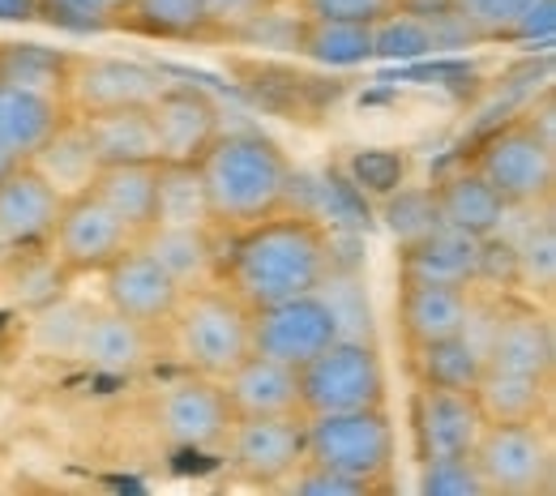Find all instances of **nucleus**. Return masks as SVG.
Returning a JSON list of instances; mask_svg holds the SVG:
<instances>
[{
	"mask_svg": "<svg viewBox=\"0 0 556 496\" xmlns=\"http://www.w3.org/2000/svg\"><path fill=\"white\" fill-rule=\"evenodd\" d=\"M249 326H253V308L244 300H236L223 283H210L185 291V300L172 313V321L163 326V334L185 372L223 381L244 355H253Z\"/></svg>",
	"mask_w": 556,
	"mask_h": 496,
	"instance_id": "3",
	"label": "nucleus"
},
{
	"mask_svg": "<svg viewBox=\"0 0 556 496\" xmlns=\"http://www.w3.org/2000/svg\"><path fill=\"white\" fill-rule=\"evenodd\" d=\"M17 163H26V158H17L13 150H4V145H0V180H4V176H9V171H13Z\"/></svg>",
	"mask_w": 556,
	"mask_h": 496,
	"instance_id": "45",
	"label": "nucleus"
},
{
	"mask_svg": "<svg viewBox=\"0 0 556 496\" xmlns=\"http://www.w3.org/2000/svg\"><path fill=\"white\" fill-rule=\"evenodd\" d=\"M291 52L313 65H326V69H351V65H364L377 56V26L334 22V17H295Z\"/></svg>",
	"mask_w": 556,
	"mask_h": 496,
	"instance_id": "25",
	"label": "nucleus"
},
{
	"mask_svg": "<svg viewBox=\"0 0 556 496\" xmlns=\"http://www.w3.org/2000/svg\"><path fill=\"white\" fill-rule=\"evenodd\" d=\"M480 262H484V240L454 231V227H432L416 244L399 249V275L416 279V283L476 287Z\"/></svg>",
	"mask_w": 556,
	"mask_h": 496,
	"instance_id": "21",
	"label": "nucleus"
},
{
	"mask_svg": "<svg viewBox=\"0 0 556 496\" xmlns=\"http://www.w3.org/2000/svg\"><path fill=\"white\" fill-rule=\"evenodd\" d=\"M287 488L300 496H368V493H381V488H372V484H364V480H355V475H343V471H330V467H317V462H304L291 480H287Z\"/></svg>",
	"mask_w": 556,
	"mask_h": 496,
	"instance_id": "41",
	"label": "nucleus"
},
{
	"mask_svg": "<svg viewBox=\"0 0 556 496\" xmlns=\"http://www.w3.org/2000/svg\"><path fill=\"white\" fill-rule=\"evenodd\" d=\"M419 496H488L480 467L471 454H454V458H424L419 462Z\"/></svg>",
	"mask_w": 556,
	"mask_h": 496,
	"instance_id": "37",
	"label": "nucleus"
},
{
	"mask_svg": "<svg viewBox=\"0 0 556 496\" xmlns=\"http://www.w3.org/2000/svg\"><path fill=\"white\" fill-rule=\"evenodd\" d=\"M295 372H300L304 416L368 411V407H386L390 403L386 359L364 339H334L326 352H317Z\"/></svg>",
	"mask_w": 556,
	"mask_h": 496,
	"instance_id": "5",
	"label": "nucleus"
},
{
	"mask_svg": "<svg viewBox=\"0 0 556 496\" xmlns=\"http://www.w3.org/2000/svg\"><path fill=\"white\" fill-rule=\"evenodd\" d=\"M159 163H198L223 133V107L202 86H163L150 99Z\"/></svg>",
	"mask_w": 556,
	"mask_h": 496,
	"instance_id": "13",
	"label": "nucleus"
},
{
	"mask_svg": "<svg viewBox=\"0 0 556 496\" xmlns=\"http://www.w3.org/2000/svg\"><path fill=\"white\" fill-rule=\"evenodd\" d=\"M300 17H334V22H386L399 13V0H291Z\"/></svg>",
	"mask_w": 556,
	"mask_h": 496,
	"instance_id": "40",
	"label": "nucleus"
},
{
	"mask_svg": "<svg viewBox=\"0 0 556 496\" xmlns=\"http://www.w3.org/2000/svg\"><path fill=\"white\" fill-rule=\"evenodd\" d=\"M202 4H206L214 39H240L275 13L278 0H202Z\"/></svg>",
	"mask_w": 556,
	"mask_h": 496,
	"instance_id": "39",
	"label": "nucleus"
},
{
	"mask_svg": "<svg viewBox=\"0 0 556 496\" xmlns=\"http://www.w3.org/2000/svg\"><path fill=\"white\" fill-rule=\"evenodd\" d=\"M73 52L61 48H43V43H0V81L35 90V94H52L65 99V81H70Z\"/></svg>",
	"mask_w": 556,
	"mask_h": 496,
	"instance_id": "34",
	"label": "nucleus"
},
{
	"mask_svg": "<svg viewBox=\"0 0 556 496\" xmlns=\"http://www.w3.org/2000/svg\"><path fill=\"white\" fill-rule=\"evenodd\" d=\"M484 347V368H505V372H531L548 377L556 368V334L548 308L535 304V295H505L492 313Z\"/></svg>",
	"mask_w": 556,
	"mask_h": 496,
	"instance_id": "11",
	"label": "nucleus"
},
{
	"mask_svg": "<svg viewBox=\"0 0 556 496\" xmlns=\"http://www.w3.org/2000/svg\"><path fill=\"white\" fill-rule=\"evenodd\" d=\"M138 244L180 291L218 283V227H150Z\"/></svg>",
	"mask_w": 556,
	"mask_h": 496,
	"instance_id": "22",
	"label": "nucleus"
},
{
	"mask_svg": "<svg viewBox=\"0 0 556 496\" xmlns=\"http://www.w3.org/2000/svg\"><path fill=\"white\" fill-rule=\"evenodd\" d=\"M81 317H86L81 304H48V313H43L39 326H35V343H39L43 352L70 355L73 359V343H77Z\"/></svg>",
	"mask_w": 556,
	"mask_h": 496,
	"instance_id": "42",
	"label": "nucleus"
},
{
	"mask_svg": "<svg viewBox=\"0 0 556 496\" xmlns=\"http://www.w3.org/2000/svg\"><path fill=\"white\" fill-rule=\"evenodd\" d=\"M77 120H81V129H86V138H90L103 167L108 163H150V158H159L154 125H150V103L86 112Z\"/></svg>",
	"mask_w": 556,
	"mask_h": 496,
	"instance_id": "28",
	"label": "nucleus"
},
{
	"mask_svg": "<svg viewBox=\"0 0 556 496\" xmlns=\"http://www.w3.org/2000/svg\"><path fill=\"white\" fill-rule=\"evenodd\" d=\"M167 81L159 69L129 61V56H77L70 61V81H65V103L73 116L86 112H108V107H138L150 103Z\"/></svg>",
	"mask_w": 556,
	"mask_h": 496,
	"instance_id": "14",
	"label": "nucleus"
},
{
	"mask_svg": "<svg viewBox=\"0 0 556 496\" xmlns=\"http://www.w3.org/2000/svg\"><path fill=\"white\" fill-rule=\"evenodd\" d=\"M61 193L30 167L17 163L0 180V253L4 257H30L43 253L61 214Z\"/></svg>",
	"mask_w": 556,
	"mask_h": 496,
	"instance_id": "16",
	"label": "nucleus"
},
{
	"mask_svg": "<svg viewBox=\"0 0 556 496\" xmlns=\"http://www.w3.org/2000/svg\"><path fill=\"white\" fill-rule=\"evenodd\" d=\"M304 432H308V416L236 420L223 441L231 475L257 488H282L304 467Z\"/></svg>",
	"mask_w": 556,
	"mask_h": 496,
	"instance_id": "8",
	"label": "nucleus"
},
{
	"mask_svg": "<svg viewBox=\"0 0 556 496\" xmlns=\"http://www.w3.org/2000/svg\"><path fill=\"white\" fill-rule=\"evenodd\" d=\"M432 227H441L432 189H390L386 198V231L394 236V244H416L419 236H428Z\"/></svg>",
	"mask_w": 556,
	"mask_h": 496,
	"instance_id": "36",
	"label": "nucleus"
},
{
	"mask_svg": "<svg viewBox=\"0 0 556 496\" xmlns=\"http://www.w3.org/2000/svg\"><path fill=\"white\" fill-rule=\"evenodd\" d=\"M154 180H159V158H150V163H108V167H99V176L90 180L86 193H94L141 240L154 227Z\"/></svg>",
	"mask_w": 556,
	"mask_h": 496,
	"instance_id": "29",
	"label": "nucleus"
},
{
	"mask_svg": "<svg viewBox=\"0 0 556 496\" xmlns=\"http://www.w3.org/2000/svg\"><path fill=\"white\" fill-rule=\"evenodd\" d=\"M522 120H527V125H531V129H535V133H540V138H544V142L556 150V103H553V90H544V94H540V103H531Z\"/></svg>",
	"mask_w": 556,
	"mask_h": 496,
	"instance_id": "43",
	"label": "nucleus"
},
{
	"mask_svg": "<svg viewBox=\"0 0 556 496\" xmlns=\"http://www.w3.org/2000/svg\"><path fill=\"white\" fill-rule=\"evenodd\" d=\"M471 321H476L471 287L403 279V291H399V326H403L407 347H424V343H441V339L467 334Z\"/></svg>",
	"mask_w": 556,
	"mask_h": 496,
	"instance_id": "20",
	"label": "nucleus"
},
{
	"mask_svg": "<svg viewBox=\"0 0 556 496\" xmlns=\"http://www.w3.org/2000/svg\"><path fill=\"white\" fill-rule=\"evenodd\" d=\"M138 236L108 211L94 193H73L61 202L56 227H52V257L61 262V270L77 279V275H99L103 266H112L125 249H134Z\"/></svg>",
	"mask_w": 556,
	"mask_h": 496,
	"instance_id": "9",
	"label": "nucleus"
},
{
	"mask_svg": "<svg viewBox=\"0 0 556 496\" xmlns=\"http://www.w3.org/2000/svg\"><path fill=\"white\" fill-rule=\"evenodd\" d=\"M556 283V231L553 222L544 218L540 227H531L518 244H514V287L522 291H540L548 295Z\"/></svg>",
	"mask_w": 556,
	"mask_h": 496,
	"instance_id": "35",
	"label": "nucleus"
},
{
	"mask_svg": "<svg viewBox=\"0 0 556 496\" xmlns=\"http://www.w3.org/2000/svg\"><path fill=\"white\" fill-rule=\"evenodd\" d=\"M99 279H103V304L108 308H116L121 317L141 321V326H150L159 334H163V326L172 321V313L185 300V291L167 279V270L141 244L125 249L112 266H103Z\"/></svg>",
	"mask_w": 556,
	"mask_h": 496,
	"instance_id": "15",
	"label": "nucleus"
},
{
	"mask_svg": "<svg viewBox=\"0 0 556 496\" xmlns=\"http://www.w3.org/2000/svg\"><path fill=\"white\" fill-rule=\"evenodd\" d=\"M70 116L73 112L65 99L0 81V145L13 150L17 158H30Z\"/></svg>",
	"mask_w": 556,
	"mask_h": 496,
	"instance_id": "26",
	"label": "nucleus"
},
{
	"mask_svg": "<svg viewBox=\"0 0 556 496\" xmlns=\"http://www.w3.org/2000/svg\"><path fill=\"white\" fill-rule=\"evenodd\" d=\"M334 270L330 231L313 214L275 211L240 231L218 257V283L249 308L308 295Z\"/></svg>",
	"mask_w": 556,
	"mask_h": 496,
	"instance_id": "1",
	"label": "nucleus"
},
{
	"mask_svg": "<svg viewBox=\"0 0 556 496\" xmlns=\"http://www.w3.org/2000/svg\"><path fill=\"white\" fill-rule=\"evenodd\" d=\"M231 424L236 416L227 407L223 381L210 377L185 372V381L167 385L154 403V428L176 449H223Z\"/></svg>",
	"mask_w": 556,
	"mask_h": 496,
	"instance_id": "12",
	"label": "nucleus"
},
{
	"mask_svg": "<svg viewBox=\"0 0 556 496\" xmlns=\"http://www.w3.org/2000/svg\"><path fill=\"white\" fill-rule=\"evenodd\" d=\"M198 171L218 231H240L282 211L295 185L287 150L262 129H223L198 158Z\"/></svg>",
	"mask_w": 556,
	"mask_h": 496,
	"instance_id": "2",
	"label": "nucleus"
},
{
	"mask_svg": "<svg viewBox=\"0 0 556 496\" xmlns=\"http://www.w3.org/2000/svg\"><path fill=\"white\" fill-rule=\"evenodd\" d=\"M432 202H437V218L441 227H454V231H467L476 240H488L496 231H505V218H509V206L488 189L480 180L476 167H458L450 176H441L432 185Z\"/></svg>",
	"mask_w": 556,
	"mask_h": 496,
	"instance_id": "23",
	"label": "nucleus"
},
{
	"mask_svg": "<svg viewBox=\"0 0 556 496\" xmlns=\"http://www.w3.org/2000/svg\"><path fill=\"white\" fill-rule=\"evenodd\" d=\"M556 0H454V17L476 43L535 39L553 30Z\"/></svg>",
	"mask_w": 556,
	"mask_h": 496,
	"instance_id": "27",
	"label": "nucleus"
},
{
	"mask_svg": "<svg viewBox=\"0 0 556 496\" xmlns=\"http://www.w3.org/2000/svg\"><path fill=\"white\" fill-rule=\"evenodd\" d=\"M484 416L471 398V390H441V385H419L412 398V436H416V458H454L471 454L476 441L484 436Z\"/></svg>",
	"mask_w": 556,
	"mask_h": 496,
	"instance_id": "17",
	"label": "nucleus"
},
{
	"mask_svg": "<svg viewBox=\"0 0 556 496\" xmlns=\"http://www.w3.org/2000/svg\"><path fill=\"white\" fill-rule=\"evenodd\" d=\"M412 372L419 385L476 390V381L484 377V347L471 339V330L441 343H424V347H412Z\"/></svg>",
	"mask_w": 556,
	"mask_h": 496,
	"instance_id": "32",
	"label": "nucleus"
},
{
	"mask_svg": "<svg viewBox=\"0 0 556 496\" xmlns=\"http://www.w3.org/2000/svg\"><path fill=\"white\" fill-rule=\"evenodd\" d=\"M249 339H253V355L300 368L343 334H339V321H334L330 304L321 300V291H308V295H295V300L253 308Z\"/></svg>",
	"mask_w": 556,
	"mask_h": 496,
	"instance_id": "10",
	"label": "nucleus"
},
{
	"mask_svg": "<svg viewBox=\"0 0 556 496\" xmlns=\"http://www.w3.org/2000/svg\"><path fill=\"white\" fill-rule=\"evenodd\" d=\"M223 394L236 420H266V416H304L300 372L266 355H244L227 377Z\"/></svg>",
	"mask_w": 556,
	"mask_h": 496,
	"instance_id": "19",
	"label": "nucleus"
},
{
	"mask_svg": "<svg viewBox=\"0 0 556 496\" xmlns=\"http://www.w3.org/2000/svg\"><path fill=\"white\" fill-rule=\"evenodd\" d=\"M121 30L159 43H202L214 39L202 0H129Z\"/></svg>",
	"mask_w": 556,
	"mask_h": 496,
	"instance_id": "31",
	"label": "nucleus"
},
{
	"mask_svg": "<svg viewBox=\"0 0 556 496\" xmlns=\"http://www.w3.org/2000/svg\"><path fill=\"white\" fill-rule=\"evenodd\" d=\"M159 347V330L141 326L121 317L116 308L99 304V308H86L81 317V330H77V343H73V359L94 368V372H112V377H129L141 372Z\"/></svg>",
	"mask_w": 556,
	"mask_h": 496,
	"instance_id": "18",
	"label": "nucleus"
},
{
	"mask_svg": "<svg viewBox=\"0 0 556 496\" xmlns=\"http://www.w3.org/2000/svg\"><path fill=\"white\" fill-rule=\"evenodd\" d=\"M61 198H73V193H86L90 189V180L99 176V154H94V145L86 138V129H81V120L70 116L48 142L39 145L30 158H26Z\"/></svg>",
	"mask_w": 556,
	"mask_h": 496,
	"instance_id": "30",
	"label": "nucleus"
},
{
	"mask_svg": "<svg viewBox=\"0 0 556 496\" xmlns=\"http://www.w3.org/2000/svg\"><path fill=\"white\" fill-rule=\"evenodd\" d=\"M154 227H214L198 163H159Z\"/></svg>",
	"mask_w": 556,
	"mask_h": 496,
	"instance_id": "33",
	"label": "nucleus"
},
{
	"mask_svg": "<svg viewBox=\"0 0 556 496\" xmlns=\"http://www.w3.org/2000/svg\"><path fill=\"white\" fill-rule=\"evenodd\" d=\"M484 424H535L553 411V381L531 372H505L484 368V377L471 390Z\"/></svg>",
	"mask_w": 556,
	"mask_h": 496,
	"instance_id": "24",
	"label": "nucleus"
},
{
	"mask_svg": "<svg viewBox=\"0 0 556 496\" xmlns=\"http://www.w3.org/2000/svg\"><path fill=\"white\" fill-rule=\"evenodd\" d=\"M394 458H399V432H394V420H390L386 407L308 416L304 462L355 475L372 488H386L390 471H394Z\"/></svg>",
	"mask_w": 556,
	"mask_h": 496,
	"instance_id": "4",
	"label": "nucleus"
},
{
	"mask_svg": "<svg viewBox=\"0 0 556 496\" xmlns=\"http://www.w3.org/2000/svg\"><path fill=\"white\" fill-rule=\"evenodd\" d=\"M488 496H540L553 488V432L535 424H488L471 449Z\"/></svg>",
	"mask_w": 556,
	"mask_h": 496,
	"instance_id": "7",
	"label": "nucleus"
},
{
	"mask_svg": "<svg viewBox=\"0 0 556 496\" xmlns=\"http://www.w3.org/2000/svg\"><path fill=\"white\" fill-rule=\"evenodd\" d=\"M0 22H9V26L43 22V0H0Z\"/></svg>",
	"mask_w": 556,
	"mask_h": 496,
	"instance_id": "44",
	"label": "nucleus"
},
{
	"mask_svg": "<svg viewBox=\"0 0 556 496\" xmlns=\"http://www.w3.org/2000/svg\"><path fill=\"white\" fill-rule=\"evenodd\" d=\"M129 0H43V22L70 30H121Z\"/></svg>",
	"mask_w": 556,
	"mask_h": 496,
	"instance_id": "38",
	"label": "nucleus"
},
{
	"mask_svg": "<svg viewBox=\"0 0 556 496\" xmlns=\"http://www.w3.org/2000/svg\"><path fill=\"white\" fill-rule=\"evenodd\" d=\"M471 167L509 211H535V206L553 202L556 150L522 116L501 125L496 133H488L484 142L476 145Z\"/></svg>",
	"mask_w": 556,
	"mask_h": 496,
	"instance_id": "6",
	"label": "nucleus"
}]
</instances>
